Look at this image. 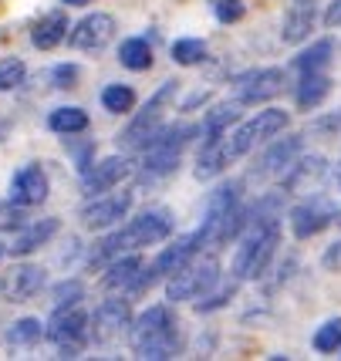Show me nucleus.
<instances>
[{"label":"nucleus","instance_id":"f257e3e1","mask_svg":"<svg viewBox=\"0 0 341 361\" xmlns=\"http://www.w3.org/2000/svg\"><path fill=\"white\" fill-rule=\"evenodd\" d=\"M172 236V209L169 206H149L142 209L136 220H128L122 230L102 236L98 243L88 253V267H102L115 257H122L125 250H145V247H155L162 240Z\"/></svg>","mask_w":341,"mask_h":361},{"label":"nucleus","instance_id":"f03ea898","mask_svg":"<svg viewBox=\"0 0 341 361\" xmlns=\"http://www.w3.org/2000/svg\"><path fill=\"white\" fill-rule=\"evenodd\" d=\"M128 345L132 355L145 361H169L183 351V331L172 314L169 304H152L139 317H132L128 328Z\"/></svg>","mask_w":341,"mask_h":361},{"label":"nucleus","instance_id":"7ed1b4c3","mask_svg":"<svg viewBox=\"0 0 341 361\" xmlns=\"http://www.w3.org/2000/svg\"><path fill=\"white\" fill-rule=\"evenodd\" d=\"M280 247V220H247L237 236L230 274L237 281H261Z\"/></svg>","mask_w":341,"mask_h":361},{"label":"nucleus","instance_id":"20e7f679","mask_svg":"<svg viewBox=\"0 0 341 361\" xmlns=\"http://www.w3.org/2000/svg\"><path fill=\"white\" fill-rule=\"evenodd\" d=\"M247 226V206H244V183L240 179H223L210 196H206V213H203L200 230L206 233V243H227L237 240Z\"/></svg>","mask_w":341,"mask_h":361},{"label":"nucleus","instance_id":"39448f33","mask_svg":"<svg viewBox=\"0 0 341 361\" xmlns=\"http://www.w3.org/2000/svg\"><path fill=\"white\" fill-rule=\"evenodd\" d=\"M200 135V126L193 122H172V126H162L152 135V142L142 149V179H166L172 176L179 166H183V149Z\"/></svg>","mask_w":341,"mask_h":361},{"label":"nucleus","instance_id":"423d86ee","mask_svg":"<svg viewBox=\"0 0 341 361\" xmlns=\"http://www.w3.org/2000/svg\"><path fill=\"white\" fill-rule=\"evenodd\" d=\"M176 92H179V81H162L159 88H155V94L142 105L132 118H128V126L119 132V149H125V152H142L149 142H152V135L162 128V115H166V109L172 105V98H176Z\"/></svg>","mask_w":341,"mask_h":361},{"label":"nucleus","instance_id":"0eeeda50","mask_svg":"<svg viewBox=\"0 0 341 361\" xmlns=\"http://www.w3.org/2000/svg\"><path fill=\"white\" fill-rule=\"evenodd\" d=\"M203 247H206V233H203V230H193V233L176 236L169 247H162V250L155 253V260L149 264V267H142V274L136 277V283L128 287V294H125V298L149 290V287H152L155 281H162V277H172L176 270L186 267L193 257H200Z\"/></svg>","mask_w":341,"mask_h":361},{"label":"nucleus","instance_id":"6e6552de","mask_svg":"<svg viewBox=\"0 0 341 361\" xmlns=\"http://www.w3.org/2000/svg\"><path fill=\"white\" fill-rule=\"evenodd\" d=\"M220 283V260L210 257H193L183 270H176L172 277H166V300L169 304H183V300H200L206 290H213Z\"/></svg>","mask_w":341,"mask_h":361},{"label":"nucleus","instance_id":"1a4fd4ad","mask_svg":"<svg viewBox=\"0 0 341 361\" xmlns=\"http://www.w3.org/2000/svg\"><path fill=\"white\" fill-rule=\"evenodd\" d=\"M284 128H287V111L284 109L257 111L244 126H237L227 132V156H230V162H237V159L247 156L250 149H257L261 142H270L274 135H280Z\"/></svg>","mask_w":341,"mask_h":361},{"label":"nucleus","instance_id":"9d476101","mask_svg":"<svg viewBox=\"0 0 341 361\" xmlns=\"http://www.w3.org/2000/svg\"><path fill=\"white\" fill-rule=\"evenodd\" d=\"M88 324L92 321L78 304L75 307H54L51 321L44 324V338L51 345H58L61 358H78L85 341H88Z\"/></svg>","mask_w":341,"mask_h":361},{"label":"nucleus","instance_id":"9b49d317","mask_svg":"<svg viewBox=\"0 0 341 361\" xmlns=\"http://www.w3.org/2000/svg\"><path fill=\"white\" fill-rule=\"evenodd\" d=\"M287 88V71L284 68H253L230 81V92L237 105H264L277 98Z\"/></svg>","mask_w":341,"mask_h":361},{"label":"nucleus","instance_id":"f8f14e48","mask_svg":"<svg viewBox=\"0 0 341 361\" xmlns=\"http://www.w3.org/2000/svg\"><path fill=\"white\" fill-rule=\"evenodd\" d=\"M335 216H338V209H335V203H331L328 196L308 192V196L287 213V223H291V233H294L297 240H311V236L325 233L328 226L335 223Z\"/></svg>","mask_w":341,"mask_h":361},{"label":"nucleus","instance_id":"ddd939ff","mask_svg":"<svg viewBox=\"0 0 341 361\" xmlns=\"http://www.w3.org/2000/svg\"><path fill=\"white\" fill-rule=\"evenodd\" d=\"M304 149V135H287V139H274L264 145V152L250 166L247 179L250 183H267V179H280L291 169V162L301 156Z\"/></svg>","mask_w":341,"mask_h":361},{"label":"nucleus","instance_id":"4468645a","mask_svg":"<svg viewBox=\"0 0 341 361\" xmlns=\"http://www.w3.org/2000/svg\"><path fill=\"white\" fill-rule=\"evenodd\" d=\"M132 328V307L125 298H105L92 314V328H88V338L92 345H112L125 338Z\"/></svg>","mask_w":341,"mask_h":361},{"label":"nucleus","instance_id":"2eb2a0df","mask_svg":"<svg viewBox=\"0 0 341 361\" xmlns=\"http://www.w3.org/2000/svg\"><path fill=\"white\" fill-rule=\"evenodd\" d=\"M128 209H132V192L125 189V192H102V196H95L88 203L81 206V226H88V230H112V226H119V223L128 216Z\"/></svg>","mask_w":341,"mask_h":361},{"label":"nucleus","instance_id":"dca6fc26","mask_svg":"<svg viewBox=\"0 0 341 361\" xmlns=\"http://www.w3.org/2000/svg\"><path fill=\"white\" fill-rule=\"evenodd\" d=\"M328 159L325 156H297L291 169L280 176V189L284 196H308L328 179Z\"/></svg>","mask_w":341,"mask_h":361},{"label":"nucleus","instance_id":"f3484780","mask_svg":"<svg viewBox=\"0 0 341 361\" xmlns=\"http://www.w3.org/2000/svg\"><path fill=\"white\" fill-rule=\"evenodd\" d=\"M132 173V159L128 156H105L92 162V169L88 173H81V192L95 200V196H102V192H109L115 189L119 183H125Z\"/></svg>","mask_w":341,"mask_h":361},{"label":"nucleus","instance_id":"a211bd4d","mask_svg":"<svg viewBox=\"0 0 341 361\" xmlns=\"http://www.w3.org/2000/svg\"><path fill=\"white\" fill-rule=\"evenodd\" d=\"M112 37H115V17L105 11H95V14H85L78 24H71L68 44L75 51H102L112 44Z\"/></svg>","mask_w":341,"mask_h":361},{"label":"nucleus","instance_id":"6ab92c4d","mask_svg":"<svg viewBox=\"0 0 341 361\" xmlns=\"http://www.w3.org/2000/svg\"><path fill=\"white\" fill-rule=\"evenodd\" d=\"M44 281H47L44 267H37V264H14L0 277V294L7 300H14V304H20V300H31L34 294H41Z\"/></svg>","mask_w":341,"mask_h":361},{"label":"nucleus","instance_id":"aec40b11","mask_svg":"<svg viewBox=\"0 0 341 361\" xmlns=\"http://www.w3.org/2000/svg\"><path fill=\"white\" fill-rule=\"evenodd\" d=\"M51 196V183H47V173L37 166V162H24L14 176H11V200L17 206H37Z\"/></svg>","mask_w":341,"mask_h":361},{"label":"nucleus","instance_id":"412c9836","mask_svg":"<svg viewBox=\"0 0 341 361\" xmlns=\"http://www.w3.org/2000/svg\"><path fill=\"white\" fill-rule=\"evenodd\" d=\"M58 230H61V220H58V216H44V220H37V223H28L24 230L14 233V243L7 247V253H11L14 260L31 257V253H37L41 247H47V243L58 236Z\"/></svg>","mask_w":341,"mask_h":361},{"label":"nucleus","instance_id":"4be33fe9","mask_svg":"<svg viewBox=\"0 0 341 361\" xmlns=\"http://www.w3.org/2000/svg\"><path fill=\"white\" fill-rule=\"evenodd\" d=\"M314 4L318 0H294V7L284 14V27H280V41L284 44H301V41H308L311 34H314Z\"/></svg>","mask_w":341,"mask_h":361},{"label":"nucleus","instance_id":"5701e85b","mask_svg":"<svg viewBox=\"0 0 341 361\" xmlns=\"http://www.w3.org/2000/svg\"><path fill=\"white\" fill-rule=\"evenodd\" d=\"M68 31H71V24H68L64 11H51L31 27V44L37 51H54L61 41H68Z\"/></svg>","mask_w":341,"mask_h":361},{"label":"nucleus","instance_id":"b1692460","mask_svg":"<svg viewBox=\"0 0 341 361\" xmlns=\"http://www.w3.org/2000/svg\"><path fill=\"white\" fill-rule=\"evenodd\" d=\"M142 257L136 250L122 253V257H115L109 264V270H105V277H102V283H105V290H122V294H128V287L136 283V277L142 274Z\"/></svg>","mask_w":341,"mask_h":361},{"label":"nucleus","instance_id":"393cba45","mask_svg":"<svg viewBox=\"0 0 341 361\" xmlns=\"http://www.w3.org/2000/svg\"><path fill=\"white\" fill-rule=\"evenodd\" d=\"M328 94H331V78H328V71H311V75H301V81H297L294 102L301 111H314Z\"/></svg>","mask_w":341,"mask_h":361},{"label":"nucleus","instance_id":"a878e982","mask_svg":"<svg viewBox=\"0 0 341 361\" xmlns=\"http://www.w3.org/2000/svg\"><path fill=\"white\" fill-rule=\"evenodd\" d=\"M227 166H230V156H227V135H223V139L203 142L200 156H196V169H193V176H196L200 183H206V179H213V176L223 173Z\"/></svg>","mask_w":341,"mask_h":361},{"label":"nucleus","instance_id":"bb28decb","mask_svg":"<svg viewBox=\"0 0 341 361\" xmlns=\"http://www.w3.org/2000/svg\"><path fill=\"white\" fill-rule=\"evenodd\" d=\"M152 61H155V54H152L149 37H125L122 44H119V64L128 68V71H149Z\"/></svg>","mask_w":341,"mask_h":361},{"label":"nucleus","instance_id":"cd10ccee","mask_svg":"<svg viewBox=\"0 0 341 361\" xmlns=\"http://www.w3.org/2000/svg\"><path fill=\"white\" fill-rule=\"evenodd\" d=\"M47 128L54 135H81L88 128V111L78 109V105H61L47 115Z\"/></svg>","mask_w":341,"mask_h":361},{"label":"nucleus","instance_id":"c85d7f7f","mask_svg":"<svg viewBox=\"0 0 341 361\" xmlns=\"http://www.w3.org/2000/svg\"><path fill=\"white\" fill-rule=\"evenodd\" d=\"M237 115H240V105H237V102H233V105H217V109H210L206 118H203V126H200L203 142L223 139V135L237 126Z\"/></svg>","mask_w":341,"mask_h":361},{"label":"nucleus","instance_id":"c756f323","mask_svg":"<svg viewBox=\"0 0 341 361\" xmlns=\"http://www.w3.org/2000/svg\"><path fill=\"white\" fill-rule=\"evenodd\" d=\"M335 41L331 37H321V41H314V44L308 47V51H301L294 58V71H301V75H311V71H325L328 64H331V58H335Z\"/></svg>","mask_w":341,"mask_h":361},{"label":"nucleus","instance_id":"7c9ffc66","mask_svg":"<svg viewBox=\"0 0 341 361\" xmlns=\"http://www.w3.org/2000/svg\"><path fill=\"white\" fill-rule=\"evenodd\" d=\"M41 338H44V324L37 317H17L7 328V345L11 348H34L41 345Z\"/></svg>","mask_w":341,"mask_h":361},{"label":"nucleus","instance_id":"2f4dec72","mask_svg":"<svg viewBox=\"0 0 341 361\" xmlns=\"http://www.w3.org/2000/svg\"><path fill=\"white\" fill-rule=\"evenodd\" d=\"M102 109L109 115H125V111L136 109V88L132 85H105L102 88Z\"/></svg>","mask_w":341,"mask_h":361},{"label":"nucleus","instance_id":"473e14b6","mask_svg":"<svg viewBox=\"0 0 341 361\" xmlns=\"http://www.w3.org/2000/svg\"><path fill=\"white\" fill-rule=\"evenodd\" d=\"M206 41L200 37H179V41H172V61L183 64V68H193V64H203L206 61Z\"/></svg>","mask_w":341,"mask_h":361},{"label":"nucleus","instance_id":"72a5a7b5","mask_svg":"<svg viewBox=\"0 0 341 361\" xmlns=\"http://www.w3.org/2000/svg\"><path fill=\"white\" fill-rule=\"evenodd\" d=\"M233 294H237V277H233V281H223V277H220L217 287H213V290H206V294L196 300V314H210V311L227 307V304L233 300Z\"/></svg>","mask_w":341,"mask_h":361},{"label":"nucleus","instance_id":"f704fd0d","mask_svg":"<svg viewBox=\"0 0 341 361\" xmlns=\"http://www.w3.org/2000/svg\"><path fill=\"white\" fill-rule=\"evenodd\" d=\"M311 345H314V351H321V355L341 351V317H331V321H325L321 328L314 331Z\"/></svg>","mask_w":341,"mask_h":361},{"label":"nucleus","instance_id":"c9c22d12","mask_svg":"<svg viewBox=\"0 0 341 361\" xmlns=\"http://www.w3.org/2000/svg\"><path fill=\"white\" fill-rule=\"evenodd\" d=\"M28 78V64L20 58H0V92H14Z\"/></svg>","mask_w":341,"mask_h":361},{"label":"nucleus","instance_id":"e433bc0d","mask_svg":"<svg viewBox=\"0 0 341 361\" xmlns=\"http://www.w3.org/2000/svg\"><path fill=\"white\" fill-rule=\"evenodd\" d=\"M51 298H54V307H75V304H81V298H85V283L61 281L54 290H51Z\"/></svg>","mask_w":341,"mask_h":361},{"label":"nucleus","instance_id":"4c0bfd02","mask_svg":"<svg viewBox=\"0 0 341 361\" xmlns=\"http://www.w3.org/2000/svg\"><path fill=\"white\" fill-rule=\"evenodd\" d=\"M47 78H51V85H54L58 92H68V88H75V85H78V78H81V68H78V64H71V61H68V64H54Z\"/></svg>","mask_w":341,"mask_h":361},{"label":"nucleus","instance_id":"58836bf2","mask_svg":"<svg viewBox=\"0 0 341 361\" xmlns=\"http://www.w3.org/2000/svg\"><path fill=\"white\" fill-rule=\"evenodd\" d=\"M213 4V14L220 24H237L240 17L247 14V4L244 0H210Z\"/></svg>","mask_w":341,"mask_h":361},{"label":"nucleus","instance_id":"ea45409f","mask_svg":"<svg viewBox=\"0 0 341 361\" xmlns=\"http://www.w3.org/2000/svg\"><path fill=\"white\" fill-rule=\"evenodd\" d=\"M28 226V216H24V206H17L14 200L7 206H0V230H24Z\"/></svg>","mask_w":341,"mask_h":361},{"label":"nucleus","instance_id":"a19ab883","mask_svg":"<svg viewBox=\"0 0 341 361\" xmlns=\"http://www.w3.org/2000/svg\"><path fill=\"white\" fill-rule=\"evenodd\" d=\"M308 132H314V135H335V132H341V111H328V115L311 118Z\"/></svg>","mask_w":341,"mask_h":361},{"label":"nucleus","instance_id":"79ce46f5","mask_svg":"<svg viewBox=\"0 0 341 361\" xmlns=\"http://www.w3.org/2000/svg\"><path fill=\"white\" fill-rule=\"evenodd\" d=\"M64 145H68V152L75 156L78 173H88V169H92V142H85V145H75V139L68 135V139H64Z\"/></svg>","mask_w":341,"mask_h":361},{"label":"nucleus","instance_id":"37998d69","mask_svg":"<svg viewBox=\"0 0 341 361\" xmlns=\"http://www.w3.org/2000/svg\"><path fill=\"white\" fill-rule=\"evenodd\" d=\"M325 24L328 27H341V0H331V4H328Z\"/></svg>","mask_w":341,"mask_h":361},{"label":"nucleus","instance_id":"c03bdc74","mask_svg":"<svg viewBox=\"0 0 341 361\" xmlns=\"http://www.w3.org/2000/svg\"><path fill=\"white\" fill-rule=\"evenodd\" d=\"M325 264L328 267H341V240L338 243H331V250L325 253Z\"/></svg>","mask_w":341,"mask_h":361},{"label":"nucleus","instance_id":"a18cd8bd","mask_svg":"<svg viewBox=\"0 0 341 361\" xmlns=\"http://www.w3.org/2000/svg\"><path fill=\"white\" fill-rule=\"evenodd\" d=\"M11 128H14V126H11V118H0V142L11 135Z\"/></svg>","mask_w":341,"mask_h":361},{"label":"nucleus","instance_id":"49530a36","mask_svg":"<svg viewBox=\"0 0 341 361\" xmlns=\"http://www.w3.org/2000/svg\"><path fill=\"white\" fill-rule=\"evenodd\" d=\"M64 7H88V4H92V0H61Z\"/></svg>","mask_w":341,"mask_h":361},{"label":"nucleus","instance_id":"de8ad7c7","mask_svg":"<svg viewBox=\"0 0 341 361\" xmlns=\"http://www.w3.org/2000/svg\"><path fill=\"white\" fill-rule=\"evenodd\" d=\"M335 186L341 189V162H338V166H335Z\"/></svg>","mask_w":341,"mask_h":361},{"label":"nucleus","instance_id":"09e8293b","mask_svg":"<svg viewBox=\"0 0 341 361\" xmlns=\"http://www.w3.org/2000/svg\"><path fill=\"white\" fill-rule=\"evenodd\" d=\"M4 257H7V243L0 240V260H4Z\"/></svg>","mask_w":341,"mask_h":361}]
</instances>
